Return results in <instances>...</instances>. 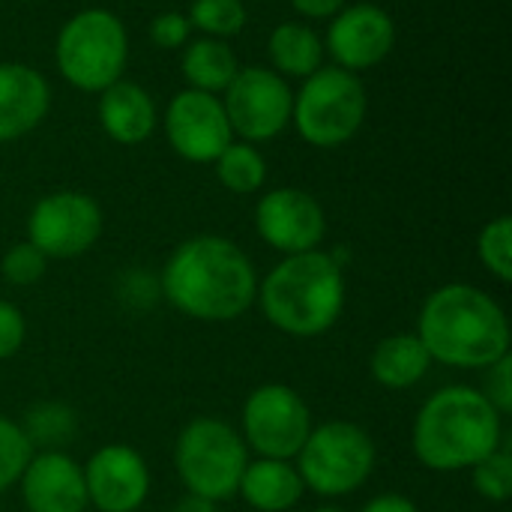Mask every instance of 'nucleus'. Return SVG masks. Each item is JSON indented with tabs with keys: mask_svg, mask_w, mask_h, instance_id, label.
Here are the masks:
<instances>
[{
	"mask_svg": "<svg viewBox=\"0 0 512 512\" xmlns=\"http://www.w3.org/2000/svg\"><path fill=\"white\" fill-rule=\"evenodd\" d=\"M372 435L348 420H330L309 432L297 453V471L309 492L321 498H342L363 489L375 471Z\"/></svg>",
	"mask_w": 512,
	"mask_h": 512,
	"instance_id": "8",
	"label": "nucleus"
},
{
	"mask_svg": "<svg viewBox=\"0 0 512 512\" xmlns=\"http://www.w3.org/2000/svg\"><path fill=\"white\" fill-rule=\"evenodd\" d=\"M162 294L186 318L225 324L252 309L258 273L237 243L216 234H198L168 255L162 267Z\"/></svg>",
	"mask_w": 512,
	"mask_h": 512,
	"instance_id": "1",
	"label": "nucleus"
},
{
	"mask_svg": "<svg viewBox=\"0 0 512 512\" xmlns=\"http://www.w3.org/2000/svg\"><path fill=\"white\" fill-rule=\"evenodd\" d=\"M180 69H183V78L189 81L192 90H204V93L219 96L234 81L240 63H237V54L231 51V45L225 39L198 36V39L183 45Z\"/></svg>",
	"mask_w": 512,
	"mask_h": 512,
	"instance_id": "22",
	"label": "nucleus"
},
{
	"mask_svg": "<svg viewBox=\"0 0 512 512\" xmlns=\"http://www.w3.org/2000/svg\"><path fill=\"white\" fill-rule=\"evenodd\" d=\"M306 486L297 465L285 459H255L246 465L237 495L258 512H288L303 498Z\"/></svg>",
	"mask_w": 512,
	"mask_h": 512,
	"instance_id": "19",
	"label": "nucleus"
},
{
	"mask_svg": "<svg viewBox=\"0 0 512 512\" xmlns=\"http://www.w3.org/2000/svg\"><path fill=\"white\" fill-rule=\"evenodd\" d=\"M51 105V87L45 75L27 63H0V144L18 141L33 132Z\"/></svg>",
	"mask_w": 512,
	"mask_h": 512,
	"instance_id": "17",
	"label": "nucleus"
},
{
	"mask_svg": "<svg viewBox=\"0 0 512 512\" xmlns=\"http://www.w3.org/2000/svg\"><path fill=\"white\" fill-rule=\"evenodd\" d=\"M27 336V324L18 306H12L9 300H0V360H9L18 354V348L24 345Z\"/></svg>",
	"mask_w": 512,
	"mask_h": 512,
	"instance_id": "32",
	"label": "nucleus"
},
{
	"mask_svg": "<svg viewBox=\"0 0 512 512\" xmlns=\"http://www.w3.org/2000/svg\"><path fill=\"white\" fill-rule=\"evenodd\" d=\"M99 123L117 144H144L159 123L156 102L141 84L120 78L99 93Z\"/></svg>",
	"mask_w": 512,
	"mask_h": 512,
	"instance_id": "18",
	"label": "nucleus"
},
{
	"mask_svg": "<svg viewBox=\"0 0 512 512\" xmlns=\"http://www.w3.org/2000/svg\"><path fill=\"white\" fill-rule=\"evenodd\" d=\"M30 459H33V444L24 435L21 423L0 414V495L21 480Z\"/></svg>",
	"mask_w": 512,
	"mask_h": 512,
	"instance_id": "27",
	"label": "nucleus"
},
{
	"mask_svg": "<svg viewBox=\"0 0 512 512\" xmlns=\"http://www.w3.org/2000/svg\"><path fill=\"white\" fill-rule=\"evenodd\" d=\"M48 270V258L33 246V243H15L3 261H0V273L9 285H18V288H27V285H36Z\"/></svg>",
	"mask_w": 512,
	"mask_h": 512,
	"instance_id": "29",
	"label": "nucleus"
},
{
	"mask_svg": "<svg viewBox=\"0 0 512 512\" xmlns=\"http://www.w3.org/2000/svg\"><path fill=\"white\" fill-rule=\"evenodd\" d=\"M102 207L84 192H51L39 198L27 216V243L48 261H69L93 249L102 237Z\"/></svg>",
	"mask_w": 512,
	"mask_h": 512,
	"instance_id": "11",
	"label": "nucleus"
},
{
	"mask_svg": "<svg viewBox=\"0 0 512 512\" xmlns=\"http://www.w3.org/2000/svg\"><path fill=\"white\" fill-rule=\"evenodd\" d=\"M258 306L285 336L315 339L336 327L345 309V273L336 255L312 249L285 255L261 282Z\"/></svg>",
	"mask_w": 512,
	"mask_h": 512,
	"instance_id": "4",
	"label": "nucleus"
},
{
	"mask_svg": "<svg viewBox=\"0 0 512 512\" xmlns=\"http://www.w3.org/2000/svg\"><path fill=\"white\" fill-rule=\"evenodd\" d=\"M81 471L87 501L99 512H135L150 495V468L144 456L126 444L99 447Z\"/></svg>",
	"mask_w": 512,
	"mask_h": 512,
	"instance_id": "15",
	"label": "nucleus"
},
{
	"mask_svg": "<svg viewBox=\"0 0 512 512\" xmlns=\"http://www.w3.org/2000/svg\"><path fill=\"white\" fill-rule=\"evenodd\" d=\"M471 480L480 498L492 501V504H504L512 495V456L507 447H498L495 453H489L483 462H477L471 468Z\"/></svg>",
	"mask_w": 512,
	"mask_h": 512,
	"instance_id": "28",
	"label": "nucleus"
},
{
	"mask_svg": "<svg viewBox=\"0 0 512 512\" xmlns=\"http://www.w3.org/2000/svg\"><path fill=\"white\" fill-rule=\"evenodd\" d=\"M243 441L258 459H297L312 426V411L288 384H261L243 405Z\"/></svg>",
	"mask_w": 512,
	"mask_h": 512,
	"instance_id": "9",
	"label": "nucleus"
},
{
	"mask_svg": "<svg viewBox=\"0 0 512 512\" xmlns=\"http://www.w3.org/2000/svg\"><path fill=\"white\" fill-rule=\"evenodd\" d=\"M432 354L426 351V345L420 342L417 333H393L384 336L372 357H369V369L372 378L387 387V390H411L417 387L429 369H432Z\"/></svg>",
	"mask_w": 512,
	"mask_h": 512,
	"instance_id": "20",
	"label": "nucleus"
},
{
	"mask_svg": "<svg viewBox=\"0 0 512 512\" xmlns=\"http://www.w3.org/2000/svg\"><path fill=\"white\" fill-rule=\"evenodd\" d=\"M222 108L240 141L261 144L273 141L291 123L294 90L267 66H240L234 81L225 87Z\"/></svg>",
	"mask_w": 512,
	"mask_h": 512,
	"instance_id": "10",
	"label": "nucleus"
},
{
	"mask_svg": "<svg viewBox=\"0 0 512 512\" xmlns=\"http://www.w3.org/2000/svg\"><path fill=\"white\" fill-rule=\"evenodd\" d=\"M189 24L210 39H231L246 24V3L243 0H192Z\"/></svg>",
	"mask_w": 512,
	"mask_h": 512,
	"instance_id": "25",
	"label": "nucleus"
},
{
	"mask_svg": "<svg viewBox=\"0 0 512 512\" xmlns=\"http://www.w3.org/2000/svg\"><path fill=\"white\" fill-rule=\"evenodd\" d=\"M255 228L270 249L282 255H300L321 246L327 234V216L315 195L294 186H279L261 195L255 207Z\"/></svg>",
	"mask_w": 512,
	"mask_h": 512,
	"instance_id": "13",
	"label": "nucleus"
},
{
	"mask_svg": "<svg viewBox=\"0 0 512 512\" xmlns=\"http://www.w3.org/2000/svg\"><path fill=\"white\" fill-rule=\"evenodd\" d=\"M219 183L234 195H252L267 180V162L249 141H231L213 162Z\"/></svg>",
	"mask_w": 512,
	"mask_h": 512,
	"instance_id": "23",
	"label": "nucleus"
},
{
	"mask_svg": "<svg viewBox=\"0 0 512 512\" xmlns=\"http://www.w3.org/2000/svg\"><path fill=\"white\" fill-rule=\"evenodd\" d=\"M291 6L297 9V15L321 21V18H333L339 9H345L348 0H291Z\"/></svg>",
	"mask_w": 512,
	"mask_h": 512,
	"instance_id": "33",
	"label": "nucleus"
},
{
	"mask_svg": "<svg viewBox=\"0 0 512 512\" xmlns=\"http://www.w3.org/2000/svg\"><path fill=\"white\" fill-rule=\"evenodd\" d=\"M411 444L429 471H471L504 444V417L480 390L453 384L426 399L414 420Z\"/></svg>",
	"mask_w": 512,
	"mask_h": 512,
	"instance_id": "3",
	"label": "nucleus"
},
{
	"mask_svg": "<svg viewBox=\"0 0 512 512\" xmlns=\"http://www.w3.org/2000/svg\"><path fill=\"white\" fill-rule=\"evenodd\" d=\"M189 33H192V24L183 12H159L153 21H150V39L153 45H159L162 51H177L189 42Z\"/></svg>",
	"mask_w": 512,
	"mask_h": 512,
	"instance_id": "30",
	"label": "nucleus"
},
{
	"mask_svg": "<svg viewBox=\"0 0 512 512\" xmlns=\"http://www.w3.org/2000/svg\"><path fill=\"white\" fill-rule=\"evenodd\" d=\"M396 45V24L387 9L375 3H351L330 18L324 51L336 60L339 69L366 72L390 57Z\"/></svg>",
	"mask_w": 512,
	"mask_h": 512,
	"instance_id": "14",
	"label": "nucleus"
},
{
	"mask_svg": "<svg viewBox=\"0 0 512 512\" xmlns=\"http://www.w3.org/2000/svg\"><path fill=\"white\" fill-rule=\"evenodd\" d=\"M171 512H219L216 501L198 498V495H186L183 501H177V507Z\"/></svg>",
	"mask_w": 512,
	"mask_h": 512,
	"instance_id": "35",
	"label": "nucleus"
},
{
	"mask_svg": "<svg viewBox=\"0 0 512 512\" xmlns=\"http://www.w3.org/2000/svg\"><path fill=\"white\" fill-rule=\"evenodd\" d=\"M366 111L369 96L360 75L339 66H321L303 78V87L294 93L291 123L306 144L333 150L360 132Z\"/></svg>",
	"mask_w": 512,
	"mask_h": 512,
	"instance_id": "6",
	"label": "nucleus"
},
{
	"mask_svg": "<svg viewBox=\"0 0 512 512\" xmlns=\"http://www.w3.org/2000/svg\"><path fill=\"white\" fill-rule=\"evenodd\" d=\"M360 512H420V507L408 498V495H399V492H387V495H378L372 498Z\"/></svg>",
	"mask_w": 512,
	"mask_h": 512,
	"instance_id": "34",
	"label": "nucleus"
},
{
	"mask_svg": "<svg viewBox=\"0 0 512 512\" xmlns=\"http://www.w3.org/2000/svg\"><path fill=\"white\" fill-rule=\"evenodd\" d=\"M417 336L432 360L450 369H489L510 354L512 345L504 306L465 282L444 285L426 297Z\"/></svg>",
	"mask_w": 512,
	"mask_h": 512,
	"instance_id": "2",
	"label": "nucleus"
},
{
	"mask_svg": "<svg viewBox=\"0 0 512 512\" xmlns=\"http://www.w3.org/2000/svg\"><path fill=\"white\" fill-rule=\"evenodd\" d=\"M273 72L282 78H309L324 66V39L300 21H282L267 39Z\"/></svg>",
	"mask_w": 512,
	"mask_h": 512,
	"instance_id": "21",
	"label": "nucleus"
},
{
	"mask_svg": "<svg viewBox=\"0 0 512 512\" xmlns=\"http://www.w3.org/2000/svg\"><path fill=\"white\" fill-rule=\"evenodd\" d=\"M258 3H264V0H258Z\"/></svg>",
	"mask_w": 512,
	"mask_h": 512,
	"instance_id": "37",
	"label": "nucleus"
},
{
	"mask_svg": "<svg viewBox=\"0 0 512 512\" xmlns=\"http://www.w3.org/2000/svg\"><path fill=\"white\" fill-rule=\"evenodd\" d=\"M501 417H507L512 411V354L501 357L498 363H492L486 369V387L480 390Z\"/></svg>",
	"mask_w": 512,
	"mask_h": 512,
	"instance_id": "31",
	"label": "nucleus"
},
{
	"mask_svg": "<svg viewBox=\"0 0 512 512\" xmlns=\"http://www.w3.org/2000/svg\"><path fill=\"white\" fill-rule=\"evenodd\" d=\"M477 255L480 264L498 279L510 282L512 279V219L510 216H495L483 225L477 237Z\"/></svg>",
	"mask_w": 512,
	"mask_h": 512,
	"instance_id": "26",
	"label": "nucleus"
},
{
	"mask_svg": "<svg viewBox=\"0 0 512 512\" xmlns=\"http://www.w3.org/2000/svg\"><path fill=\"white\" fill-rule=\"evenodd\" d=\"M312 512H345V510H339V507H321V510H312Z\"/></svg>",
	"mask_w": 512,
	"mask_h": 512,
	"instance_id": "36",
	"label": "nucleus"
},
{
	"mask_svg": "<svg viewBox=\"0 0 512 512\" xmlns=\"http://www.w3.org/2000/svg\"><path fill=\"white\" fill-rule=\"evenodd\" d=\"M75 426H78L75 411L66 408L63 402H39L27 411V420L21 423L33 450L36 447L60 450V444H66L75 435Z\"/></svg>",
	"mask_w": 512,
	"mask_h": 512,
	"instance_id": "24",
	"label": "nucleus"
},
{
	"mask_svg": "<svg viewBox=\"0 0 512 512\" xmlns=\"http://www.w3.org/2000/svg\"><path fill=\"white\" fill-rule=\"evenodd\" d=\"M18 486L27 512H87L90 507L84 471L63 450L33 453Z\"/></svg>",
	"mask_w": 512,
	"mask_h": 512,
	"instance_id": "16",
	"label": "nucleus"
},
{
	"mask_svg": "<svg viewBox=\"0 0 512 512\" xmlns=\"http://www.w3.org/2000/svg\"><path fill=\"white\" fill-rule=\"evenodd\" d=\"M54 60L72 87L102 93L123 78L129 60V36L123 21L108 9L75 12L57 33Z\"/></svg>",
	"mask_w": 512,
	"mask_h": 512,
	"instance_id": "5",
	"label": "nucleus"
},
{
	"mask_svg": "<svg viewBox=\"0 0 512 512\" xmlns=\"http://www.w3.org/2000/svg\"><path fill=\"white\" fill-rule=\"evenodd\" d=\"M174 465L189 495L219 504L237 495L240 477L249 465V447L225 420L195 417L177 438Z\"/></svg>",
	"mask_w": 512,
	"mask_h": 512,
	"instance_id": "7",
	"label": "nucleus"
},
{
	"mask_svg": "<svg viewBox=\"0 0 512 512\" xmlns=\"http://www.w3.org/2000/svg\"><path fill=\"white\" fill-rule=\"evenodd\" d=\"M162 126L171 150L195 165H213L216 156L234 141L222 99L216 93H204L192 87L180 90L168 102Z\"/></svg>",
	"mask_w": 512,
	"mask_h": 512,
	"instance_id": "12",
	"label": "nucleus"
}]
</instances>
